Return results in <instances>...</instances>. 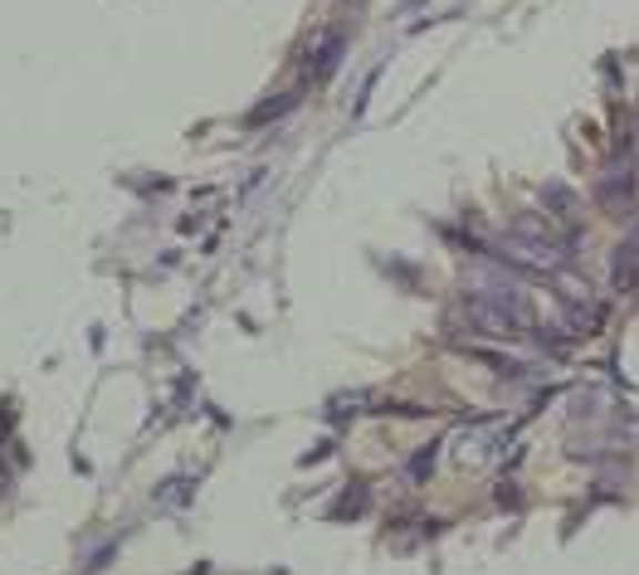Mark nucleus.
Returning a JSON list of instances; mask_svg holds the SVG:
<instances>
[{"label":"nucleus","mask_w":639,"mask_h":575,"mask_svg":"<svg viewBox=\"0 0 639 575\" xmlns=\"http://www.w3.org/2000/svg\"><path fill=\"white\" fill-rule=\"evenodd\" d=\"M635 195V162H610L606 176L596 181V201L600 205H625Z\"/></svg>","instance_id":"obj_2"},{"label":"nucleus","mask_w":639,"mask_h":575,"mask_svg":"<svg viewBox=\"0 0 639 575\" xmlns=\"http://www.w3.org/2000/svg\"><path fill=\"white\" fill-rule=\"evenodd\" d=\"M464 317H469L474 332H484V337H518V332H523V327L513 322L508 312L494 308V302H484V298H474V292L464 298Z\"/></svg>","instance_id":"obj_1"},{"label":"nucleus","mask_w":639,"mask_h":575,"mask_svg":"<svg viewBox=\"0 0 639 575\" xmlns=\"http://www.w3.org/2000/svg\"><path fill=\"white\" fill-rule=\"evenodd\" d=\"M542 205H547L542 215H551L561 229L576 235V225H581V195L567 191V186H542Z\"/></svg>","instance_id":"obj_3"}]
</instances>
